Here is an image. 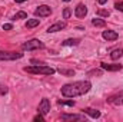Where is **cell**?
<instances>
[{"mask_svg": "<svg viewBox=\"0 0 123 122\" xmlns=\"http://www.w3.org/2000/svg\"><path fill=\"white\" fill-rule=\"evenodd\" d=\"M83 112H85V114H87L90 118H94V119L100 116V112H99V111H96V109H92V108H86V109H83Z\"/></svg>", "mask_w": 123, "mask_h": 122, "instance_id": "13", "label": "cell"}, {"mask_svg": "<svg viewBox=\"0 0 123 122\" xmlns=\"http://www.w3.org/2000/svg\"><path fill=\"white\" fill-rule=\"evenodd\" d=\"M90 88H92V83L89 81H79V82H73L62 86V95L66 98H74V96L87 93Z\"/></svg>", "mask_w": 123, "mask_h": 122, "instance_id": "1", "label": "cell"}, {"mask_svg": "<svg viewBox=\"0 0 123 122\" xmlns=\"http://www.w3.org/2000/svg\"><path fill=\"white\" fill-rule=\"evenodd\" d=\"M0 93H1V95L7 93V88H6V86H1V85H0Z\"/></svg>", "mask_w": 123, "mask_h": 122, "instance_id": "26", "label": "cell"}, {"mask_svg": "<svg viewBox=\"0 0 123 122\" xmlns=\"http://www.w3.org/2000/svg\"><path fill=\"white\" fill-rule=\"evenodd\" d=\"M63 121H83L85 115H74V114H63L60 116Z\"/></svg>", "mask_w": 123, "mask_h": 122, "instance_id": "9", "label": "cell"}, {"mask_svg": "<svg viewBox=\"0 0 123 122\" xmlns=\"http://www.w3.org/2000/svg\"><path fill=\"white\" fill-rule=\"evenodd\" d=\"M87 14V7L85 6V4H77L76 6V9H74V16L76 17H79V19H82V17H85Z\"/></svg>", "mask_w": 123, "mask_h": 122, "instance_id": "8", "label": "cell"}, {"mask_svg": "<svg viewBox=\"0 0 123 122\" xmlns=\"http://www.w3.org/2000/svg\"><path fill=\"white\" fill-rule=\"evenodd\" d=\"M64 27H66V23H64V22H57V23L49 26L47 32H49V33H55V32H59V30H62V29H64Z\"/></svg>", "mask_w": 123, "mask_h": 122, "instance_id": "11", "label": "cell"}, {"mask_svg": "<svg viewBox=\"0 0 123 122\" xmlns=\"http://www.w3.org/2000/svg\"><path fill=\"white\" fill-rule=\"evenodd\" d=\"M16 3H23V1H26V0H14Z\"/></svg>", "mask_w": 123, "mask_h": 122, "instance_id": "29", "label": "cell"}, {"mask_svg": "<svg viewBox=\"0 0 123 122\" xmlns=\"http://www.w3.org/2000/svg\"><path fill=\"white\" fill-rule=\"evenodd\" d=\"M34 121H44V116L42 114H39L37 116H34Z\"/></svg>", "mask_w": 123, "mask_h": 122, "instance_id": "25", "label": "cell"}, {"mask_svg": "<svg viewBox=\"0 0 123 122\" xmlns=\"http://www.w3.org/2000/svg\"><path fill=\"white\" fill-rule=\"evenodd\" d=\"M115 9L119 10V12H123V1H116L115 3Z\"/></svg>", "mask_w": 123, "mask_h": 122, "instance_id": "22", "label": "cell"}, {"mask_svg": "<svg viewBox=\"0 0 123 122\" xmlns=\"http://www.w3.org/2000/svg\"><path fill=\"white\" fill-rule=\"evenodd\" d=\"M97 1H99V4H105V3H106L107 0H97Z\"/></svg>", "mask_w": 123, "mask_h": 122, "instance_id": "28", "label": "cell"}, {"mask_svg": "<svg viewBox=\"0 0 123 122\" xmlns=\"http://www.w3.org/2000/svg\"><path fill=\"white\" fill-rule=\"evenodd\" d=\"M19 19H27V13L26 12H17L14 16H13V20H19Z\"/></svg>", "mask_w": 123, "mask_h": 122, "instance_id": "18", "label": "cell"}, {"mask_svg": "<svg viewBox=\"0 0 123 122\" xmlns=\"http://www.w3.org/2000/svg\"><path fill=\"white\" fill-rule=\"evenodd\" d=\"M36 26H39V19H30V20H27V23H26V27H27V29H33V27H36Z\"/></svg>", "mask_w": 123, "mask_h": 122, "instance_id": "17", "label": "cell"}, {"mask_svg": "<svg viewBox=\"0 0 123 122\" xmlns=\"http://www.w3.org/2000/svg\"><path fill=\"white\" fill-rule=\"evenodd\" d=\"M63 1H66V3H67V1H70V0H63Z\"/></svg>", "mask_w": 123, "mask_h": 122, "instance_id": "30", "label": "cell"}, {"mask_svg": "<svg viewBox=\"0 0 123 122\" xmlns=\"http://www.w3.org/2000/svg\"><path fill=\"white\" fill-rule=\"evenodd\" d=\"M92 23H93V26H97V27H103V26H106V22H105L103 19H93Z\"/></svg>", "mask_w": 123, "mask_h": 122, "instance_id": "19", "label": "cell"}, {"mask_svg": "<svg viewBox=\"0 0 123 122\" xmlns=\"http://www.w3.org/2000/svg\"><path fill=\"white\" fill-rule=\"evenodd\" d=\"M70 14H72V10L69 7H64V10H63V19H69Z\"/></svg>", "mask_w": 123, "mask_h": 122, "instance_id": "21", "label": "cell"}, {"mask_svg": "<svg viewBox=\"0 0 123 122\" xmlns=\"http://www.w3.org/2000/svg\"><path fill=\"white\" fill-rule=\"evenodd\" d=\"M102 36H103L106 40H116V39L119 37V34H117L115 30H105Z\"/></svg>", "mask_w": 123, "mask_h": 122, "instance_id": "12", "label": "cell"}, {"mask_svg": "<svg viewBox=\"0 0 123 122\" xmlns=\"http://www.w3.org/2000/svg\"><path fill=\"white\" fill-rule=\"evenodd\" d=\"M39 112H40L42 115H46V114L50 112V101H49L47 98H43V99H42V102H40V105H39Z\"/></svg>", "mask_w": 123, "mask_h": 122, "instance_id": "7", "label": "cell"}, {"mask_svg": "<svg viewBox=\"0 0 123 122\" xmlns=\"http://www.w3.org/2000/svg\"><path fill=\"white\" fill-rule=\"evenodd\" d=\"M89 75H102V70H92L89 72Z\"/></svg>", "mask_w": 123, "mask_h": 122, "instance_id": "27", "label": "cell"}, {"mask_svg": "<svg viewBox=\"0 0 123 122\" xmlns=\"http://www.w3.org/2000/svg\"><path fill=\"white\" fill-rule=\"evenodd\" d=\"M57 72L62 73V75H64V76H74V73H76L73 69H64V68H59Z\"/></svg>", "mask_w": 123, "mask_h": 122, "instance_id": "15", "label": "cell"}, {"mask_svg": "<svg viewBox=\"0 0 123 122\" xmlns=\"http://www.w3.org/2000/svg\"><path fill=\"white\" fill-rule=\"evenodd\" d=\"M102 69L107 70V72H116V70H120L122 69V65H115V63H100Z\"/></svg>", "mask_w": 123, "mask_h": 122, "instance_id": "10", "label": "cell"}, {"mask_svg": "<svg viewBox=\"0 0 123 122\" xmlns=\"http://www.w3.org/2000/svg\"><path fill=\"white\" fill-rule=\"evenodd\" d=\"M50 13H52V9H50L49 6H46V4L39 6V7L34 10V14H36L37 17H47V16H50Z\"/></svg>", "mask_w": 123, "mask_h": 122, "instance_id": "5", "label": "cell"}, {"mask_svg": "<svg viewBox=\"0 0 123 122\" xmlns=\"http://www.w3.org/2000/svg\"><path fill=\"white\" fill-rule=\"evenodd\" d=\"M62 45L63 46H76V45H79V39H67V40L62 42Z\"/></svg>", "mask_w": 123, "mask_h": 122, "instance_id": "16", "label": "cell"}, {"mask_svg": "<svg viewBox=\"0 0 123 122\" xmlns=\"http://www.w3.org/2000/svg\"><path fill=\"white\" fill-rule=\"evenodd\" d=\"M97 14H99V16H103V17H109V16H110L109 10H105V9H99V10H97Z\"/></svg>", "mask_w": 123, "mask_h": 122, "instance_id": "20", "label": "cell"}, {"mask_svg": "<svg viewBox=\"0 0 123 122\" xmlns=\"http://www.w3.org/2000/svg\"><path fill=\"white\" fill-rule=\"evenodd\" d=\"M122 55H123V49H115L112 53H110V58L113 59V61H117V59H120L122 58Z\"/></svg>", "mask_w": 123, "mask_h": 122, "instance_id": "14", "label": "cell"}, {"mask_svg": "<svg viewBox=\"0 0 123 122\" xmlns=\"http://www.w3.org/2000/svg\"><path fill=\"white\" fill-rule=\"evenodd\" d=\"M59 103H60V105H69V106H73V105H74L73 101H59Z\"/></svg>", "mask_w": 123, "mask_h": 122, "instance_id": "23", "label": "cell"}, {"mask_svg": "<svg viewBox=\"0 0 123 122\" xmlns=\"http://www.w3.org/2000/svg\"><path fill=\"white\" fill-rule=\"evenodd\" d=\"M20 58H23V53L0 50V61H16V59H20Z\"/></svg>", "mask_w": 123, "mask_h": 122, "instance_id": "3", "label": "cell"}, {"mask_svg": "<svg viewBox=\"0 0 123 122\" xmlns=\"http://www.w3.org/2000/svg\"><path fill=\"white\" fill-rule=\"evenodd\" d=\"M44 47V43L40 42L39 39H31L29 42L23 43V49L25 50H34V49H43Z\"/></svg>", "mask_w": 123, "mask_h": 122, "instance_id": "4", "label": "cell"}, {"mask_svg": "<svg viewBox=\"0 0 123 122\" xmlns=\"http://www.w3.org/2000/svg\"><path fill=\"white\" fill-rule=\"evenodd\" d=\"M107 102L112 105H123V91L117 92L115 95H110L107 98Z\"/></svg>", "mask_w": 123, "mask_h": 122, "instance_id": "6", "label": "cell"}, {"mask_svg": "<svg viewBox=\"0 0 123 122\" xmlns=\"http://www.w3.org/2000/svg\"><path fill=\"white\" fill-rule=\"evenodd\" d=\"M13 29V26L10 25V23H6V25H3V30H12Z\"/></svg>", "mask_w": 123, "mask_h": 122, "instance_id": "24", "label": "cell"}, {"mask_svg": "<svg viewBox=\"0 0 123 122\" xmlns=\"http://www.w3.org/2000/svg\"><path fill=\"white\" fill-rule=\"evenodd\" d=\"M25 72L34 73V75H53L56 70L50 66H46V65H36V66H26Z\"/></svg>", "mask_w": 123, "mask_h": 122, "instance_id": "2", "label": "cell"}]
</instances>
